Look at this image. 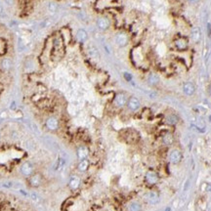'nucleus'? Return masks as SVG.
<instances>
[{
    "mask_svg": "<svg viewBox=\"0 0 211 211\" xmlns=\"http://www.w3.org/2000/svg\"><path fill=\"white\" fill-rule=\"evenodd\" d=\"M207 28H208V35L210 36L211 35V25L210 24L207 25Z\"/></svg>",
    "mask_w": 211,
    "mask_h": 211,
    "instance_id": "c756f323",
    "label": "nucleus"
},
{
    "mask_svg": "<svg viewBox=\"0 0 211 211\" xmlns=\"http://www.w3.org/2000/svg\"><path fill=\"white\" fill-rule=\"evenodd\" d=\"M88 54H89V56L94 58V59H98L99 58V51L96 47L94 46H90L88 48Z\"/></svg>",
    "mask_w": 211,
    "mask_h": 211,
    "instance_id": "4be33fe9",
    "label": "nucleus"
},
{
    "mask_svg": "<svg viewBox=\"0 0 211 211\" xmlns=\"http://www.w3.org/2000/svg\"><path fill=\"white\" fill-rule=\"evenodd\" d=\"M165 122H166V124L173 126V125H176L179 122V117L174 113L168 114V116L165 117Z\"/></svg>",
    "mask_w": 211,
    "mask_h": 211,
    "instance_id": "f3484780",
    "label": "nucleus"
},
{
    "mask_svg": "<svg viewBox=\"0 0 211 211\" xmlns=\"http://www.w3.org/2000/svg\"><path fill=\"white\" fill-rule=\"evenodd\" d=\"M89 165H90L89 161H88V160L86 158V160H79L78 165H77V168H78L80 172H85V171H87L88 168H89Z\"/></svg>",
    "mask_w": 211,
    "mask_h": 211,
    "instance_id": "412c9836",
    "label": "nucleus"
},
{
    "mask_svg": "<svg viewBox=\"0 0 211 211\" xmlns=\"http://www.w3.org/2000/svg\"><path fill=\"white\" fill-rule=\"evenodd\" d=\"M209 93L211 95V84H210V86H209Z\"/></svg>",
    "mask_w": 211,
    "mask_h": 211,
    "instance_id": "2f4dec72",
    "label": "nucleus"
},
{
    "mask_svg": "<svg viewBox=\"0 0 211 211\" xmlns=\"http://www.w3.org/2000/svg\"><path fill=\"white\" fill-rule=\"evenodd\" d=\"M6 51V42L4 40L0 39V54H4Z\"/></svg>",
    "mask_w": 211,
    "mask_h": 211,
    "instance_id": "393cba45",
    "label": "nucleus"
},
{
    "mask_svg": "<svg viewBox=\"0 0 211 211\" xmlns=\"http://www.w3.org/2000/svg\"><path fill=\"white\" fill-rule=\"evenodd\" d=\"M13 63L11 61V59L9 58H4L1 61V68L4 72H9V70L12 69Z\"/></svg>",
    "mask_w": 211,
    "mask_h": 211,
    "instance_id": "aec40b11",
    "label": "nucleus"
},
{
    "mask_svg": "<svg viewBox=\"0 0 211 211\" xmlns=\"http://www.w3.org/2000/svg\"><path fill=\"white\" fill-rule=\"evenodd\" d=\"M76 154H77V157H78L79 160H86L87 157L89 155V150H88L87 147L85 146H81L79 147L78 149L76 151Z\"/></svg>",
    "mask_w": 211,
    "mask_h": 211,
    "instance_id": "f8f14e48",
    "label": "nucleus"
},
{
    "mask_svg": "<svg viewBox=\"0 0 211 211\" xmlns=\"http://www.w3.org/2000/svg\"><path fill=\"white\" fill-rule=\"evenodd\" d=\"M126 106H127V109L130 110V112H137L141 107V102L138 98L135 97V96H131L130 98H128Z\"/></svg>",
    "mask_w": 211,
    "mask_h": 211,
    "instance_id": "20e7f679",
    "label": "nucleus"
},
{
    "mask_svg": "<svg viewBox=\"0 0 211 211\" xmlns=\"http://www.w3.org/2000/svg\"><path fill=\"white\" fill-rule=\"evenodd\" d=\"M146 199L148 202L154 204V203H157L158 201V195L155 192H150L146 195Z\"/></svg>",
    "mask_w": 211,
    "mask_h": 211,
    "instance_id": "6ab92c4d",
    "label": "nucleus"
},
{
    "mask_svg": "<svg viewBox=\"0 0 211 211\" xmlns=\"http://www.w3.org/2000/svg\"><path fill=\"white\" fill-rule=\"evenodd\" d=\"M127 101H128L127 95L123 93V92H118L113 98V105L114 107H116V108L121 109V108H123L124 106H126Z\"/></svg>",
    "mask_w": 211,
    "mask_h": 211,
    "instance_id": "f03ea898",
    "label": "nucleus"
},
{
    "mask_svg": "<svg viewBox=\"0 0 211 211\" xmlns=\"http://www.w3.org/2000/svg\"><path fill=\"white\" fill-rule=\"evenodd\" d=\"M147 82L150 86H157V85L160 83V76H158L157 73L151 72L147 77Z\"/></svg>",
    "mask_w": 211,
    "mask_h": 211,
    "instance_id": "4468645a",
    "label": "nucleus"
},
{
    "mask_svg": "<svg viewBox=\"0 0 211 211\" xmlns=\"http://www.w3.org/2000/svg\"><path fill=\"white\" fill-rule=\"evenodd\" d=\"M166 211H170V208H167V209H166Z\"/></svg>",
    "mask_w": 211,
    "mask_h": 211,
    "instance_id": "473e14b6",
    "label": "nucleus"
},
{
    "mask_svg": "<svg viewBox=\"0 0 211 211\" xmlns=\"http://www.w3.org/2000/svg\"><path fill=\"white\" fill-rule=\"evenodd\" d=\"M81 184V180L78 176H72L69 181V187L72 189V190H77L79 189Z\"/></svg>",
    "mask_w": 211,
    "mask_h": 211,
    "instance_id": "ddd939ff",
    "label": "nucleus"
},
{
    "mask_svg": "<svg viewBox=\"0 0 211 211\" xmlns=\"http://www.w3.org/2000/svg\"><path fill=\"white\" fill-rule=\"evenodd\" d=\"M173 46L175 47L176 50L184 52L189 47V40L185 36H176L173 39Z\"/></svg>",
    "mask_w": 211,
    "mask_h": 211,
    "instance_id": "f257e3e1",
    "label": "nucleus"
},
{
    "mask_svg": "<svg viewBox=\"0 0 211 211\" xmlns=\"http://www.w3.org/2000/svg\"><path fill=\"white\" fill-rule=\"evenodd\" d=\"M45 125L48 130L50 131H56L59 129V126H60V122H59L58 118L55 116H50L47 118V120L45 122Z\"/></svg>",
    "mask_w": 211,
    "mask_h": 211,
    "instance_id": "6e6552de",
    "label": "nucleus"
},
{
    "mask_svg": "<svg viewBox=\"0 0 211 211\" xmlns=\"http://www.w3.org/2000/svg\"><path fill=\"white\" fill-rule=\"evenodd\" d=\"M145 180L149 185H155L158 182V180H160V177H158L157 173L155 171L149 170L145 175Z\"/></svg>",
    "mask_w": 211,
    "mask_h": 211,
    "instance_id": "1a4fd4ad",
    "label": "nucleus"
},
{
    "mask_svg": "<svg viewBox=\"0 0 211 211\" xmlns=\"http://www.w3.org/2000/svg\"><path fill=\"white\" fill-rule=\"evenodd\" d=\"M20 171H21L22 175L23 176L29 177V176H31L33 173H34V167H33V165L31 163V162L27 161V162H24V163L21 165Z\"/></svg>",
    "mask_w": 211,
    "mask_h": 211,
    "instance_id": "39448f33",
    "label": "nucleus"
},
{
    "mask_svg": "<svg viewBox=\"0 0 211 211\" xmlns=\"http://www.w3.org/2000/svg\"><path fill=\"white\" fill-rule=\"evenodd\" d=\"M76 38L79 42L84 43L87 41L88 39V33L87 31L83 28H79L78 31H76Z\"/></svg>",
    "mask_w": 211,
    "mask_h": 211,
    "instance_id": "dca6fc26",
    "label": "nucleus"
},
{
    "mask_svg": "<svg viewBox=\"0 0 211 211\" xmlns=\"http://www.w3.org/2000/svg\"><path fill=\"white\" fill-rule=\"evenodd\" d=\"M96 25H97V28L102 31H108L110 27V22L108 18L106 17H99L97 21H96Z\"/></svg>",
    "mask_w": 211,
    "mask_h": 211,
    "instance_id": "423d86ee",
    "label": "nucleus"
},
{
    "mask_svg": "<svg viewBox=\"0 0 211 211\" xmlns=\"http://www.w3.org/2000/svg\"><path fill=\"white\" fill-rule=\"evenodd\" d=\"M0 16L4 17V9H3V7H2L1 4H0Z\"/></svg>",
    "mask_w": 211,
    "mask_h": 211,
    "instance_id": "bb28decb",
    "label": "nucleus"
},
{
    "mask_svg": "<svg viewBox=\"0 0 211 211\" xmlns=\"http://www.w3.org/2000/svg\"><path fill=\"white\" fill-rule=\"evenodd\" d=\"M191 38L192 41L195 43H198L201 39V31L199 28H194L191 31Z\"/></svg>",
    "mask_w": 211,
    "mask_h": 211,
    "instance_id": "2eb2a0df",
    "label": "nucleus"
},
{
    "mask_svg": "<svg viewBox=\"0 0 211 211\" xmlns=\"http://www.w3.org/2000/svg\"><path fill=\"white\" fill-rule=\"evenodd\" d=\"M174 143V136L172 135V133H166L163 136H162V144L165 146H170Z\"/></svg>",
    "mask_w": 211,
    "mask_h": 211,
    "instance_id": "a211bd4d",
    "label": "nucleus"
},
{
    "mask_svg": "<svg viewBox=\"0 0 211 211\" xmlns=\"http://www.w3.org/2000/svg\"><path fill=\"white\" fill-rule=\"evenodd\" d=\"M209 120L211 121V116H210V117H209Z\"/></svg>",
    "mask_w": 211,
    "mask_h": 211,
    "instance_id": "72a5a7b5",
    "label": "nucleus"
},
{
    "mask_svg": "<svg viewBox=\"0 0 211 211\" xmlns=\"http://www.w3.org/2000/svg\"><path fill=\"white\" fill-rule=\"evenodd\" d=\"M182 160V153L179 150H173L169 154V161L173 164H178Z\"/></svg>",
    "mask_w": 211,
    "mask_h": 211,
    "instance_id": "9d476101",
    "label": "nucleus"
},
{
    "mask_svg": "<svg viewBox=\"0 0 211 211\" xmlns=\"http://www.w3.org/2000/svg\"><path fill=\"white\" fill-rule=\"evenodd\" d=\"M114 42L120 48H123L128 45L129 43V36L123 31L117 32L116 36H114Z\"/></svg>",
    "mask_w": 211,
    "mask_h": 211,
    "instance_id": "7ed1b4c3",
    "label": "nucleus"
},
{
    "mask_svg": "<svg viewBox=\"0 0 211 211\" xmlns=\"http://www.w3.org/2000/svg\"><path fill=\"white\" fill-rule=\"evenodd\" d=\"M207 186H208V187H207L206 190L208 191V192H211V184H207Z\"/></svg>",
    "mask_w": 211,
    "mask_h": 211,
    "instance_id": "7c9ffc66",
    "label": "nucleus"
},
{
    "mask_svg": "<svg viewBox=\"0 0 211 211\" xmlns=\"http://www.w3.org/2000/svg\"><path fill=\"white\" fill-rule=\"evenodd\" d=\"M183 92L186 96H192L195 92V86L192 82H186L183 85Z\"/></svg>",
    "mask_w": 211,
    "mask_h": 211,
    "instance_id": "9b49d317",
    "label": "nucleus"
},
{
    "mask_svg": "<svg viewBox=\"0 0 211 211\" xmlns=\"http://www.w3.org/2000/svg\"><path fill=\"white\" fill-rule=\"evenodd\" d=\"M5 2H6L9 6H12V5L14 4V0H5Z\"/></svg>",
    "mask_w": 211,
    "mask_h": 211,
    "instance_id": "c85d7f7f",
    "label": "nucleus"
},
{
    "mask_svg": "<svg viewBox=\"0 0 211 211\" xmlns=\"http://www.w3.org/2000/svg\"><path fill=\"white\" fill-rule=\"evenodd\" d=\"M42 175L40 173H33L28 177V184L33 188H37L42 184Z\"/></svg>",
    "mask_w": 211,
    "mask_h": 211,
    "instance_id": "0eeeda50",
    "label": "nucleus"
},
{
    "mask_svg": "<svg viewBox=\"0 0 211 211\" xmlns=\"http://www.w3.org/2000/svg\"><path fill=\"white\" fill-rule=\"evenodd\" d=\"M129 211H141L142 209V206H141L140 203L136 202V201H133L129 204Z\"/></svg>",
    "mask_w": 211,
    "mask_h": 211,
    "instance_id": "5701e85b",
    "label": "nucleus"
},
{
    "mask_svg": "<svg viewBox=\"0 0 211 211\" xmlns=\"http://www.w3.org/2000/svg\"><path fill=\"white\" fill-rule=\"evenodd\" d=\"M57 5L55 4V3H53V2H51V3H49V4H48V10H49V12L50 13H55L57 11Z\"/></svg>",
    "mask_w": 211,
    "mask_h": 211,
    "instance_id": "b1692460",
    "label": "nucleus"
},
{
    "mask_svg": "<svg viewBox=\"0 0 211 211\" xmlns=\"http://www.w3.org/2000/svg\"><path fill=\"white\" fill-rule=\"evenodd\" d=\"M189 3H191V4H197V3H198L201 0H188Z\"/></svg>",
    "mask_w": 211,
    "mask_h": 211,
    "instance_id": "cd10ccee",
    "label": "nucleus"
},
{
    "mask_svg": "<svg viewBox=\"0 0 211 211\" xmlns=\"http://www.w3.org/2000/svg\"><path fill=\"white\" fill-rule=\"evenodd\" d=\"M123 76H124V78L126 79L127 81H131L132 80V75L129 72H124L123 73Z\"/></svg>",
    "mask_w": 211,
    "mask_h": 211,
    "instance_id": "a878e982",
    "label": "nucleus"
}]
</instances>
